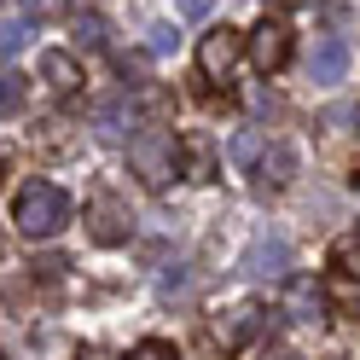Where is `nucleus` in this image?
I'll return each instance as SVG.
<instances>
[{
  "instance_id": "nucleus-1",
  "label": "nucleus",
  "mask_w": 360,
  "mask_h": 360,
  "mask_svg": "<svg viewBox=\"0 0 360 360\" xmlns=\"http://www.w3.org/2000/svg\"><path fill=\"white\" fill-rule=\"evenodd\" d=\"M64 221H70V198H64L53 180H30V186H18L12 227L24 233V238H53V233H64Z\"/></svg>"
},
{
  "instance_id": "nucleus-2",
  "label": "nucleus",
  "mask_w": 360,
  "mask_h": 360,
  "mask_svg": "<svg viewBox=\"0 0 360 360\" xmlns=\"http://www.w3.org/2000/svg\"><path fill=\"white\" fill-rule=\"evenodd\" d=\"M128 163H134V174H140L151 192H163L169 180H180V140L169 128H140L128 140Z\"/></svg>"
},
{
  "instance_id": "nucleus-3",
  "label": "nucleus",
  "mask_w": 360,
  "mask_h": 360,
  "mask_svg": "<svg viewBox=\"0 0 360 360\" xmlns=\"http://www.w3.org/2000/svg\"><path fill=\"white\" fill-rule=\"evenodd\" d=\"M262 331H267V308L262 302H233V308L210 314V326H204L210 349H221V354H244Z\"/></svg>"
},
{
  "instance_id": "nucleus-4",
  "label": "nucleus",
  "mask_w": 360,
  "mask_h": 360,
  "mask_svg": "<svg viewBox=\"0 0 360 360\" xmlns=\"http://www.w3.org/2000/svg\"><path fill=\"white\" fill-rule=\"evenodd\" d=\"M238 53H244V35L227 30V24H215L204 41H198V70H204L210 82H227L233 64H238Z\"/></svg>"
},
{
  "instance_id": "nucleus-5",
  "label": "nucleus",
  "mask_w": 360,
  "mask_h": 360,
  "mask_svg": "<svg viewBox=\"0 0 360 360\" xmlns=\"http://www.w3.org/2000/svg\"><path fill=\"white\" fill-rule=\"evenodd\" d=\"M87 233H94L99 244H122L134 233V215H128V204L117 192H94L87 198Z\"/></svg>"
},
{
  "instance_id": "nucleus-6",
  "label": "nucleus",
  "mask_w": 360,
  "mask_h": 360,
  "mask_svg": "<svg viewBox=\"0 0 360 360\" xmlns=\"http://www.w3.org/2000/svg\"><path fill=\"white\" fill-rule=\"evenodd\" d=\"M244 47H250L262 76H274V70H285V58H290V30L279 24V18H262V24L244 35Z\"/></svg>"
},
{
  "instance_id": "nucleus-7",
  "label": "nucleus",
  "mask_w": 360,
  "mask_h": 360,
  "mask_svg": "<svg viewBox=\"0 0 360 360\" xmlns=\"http://www.w3.org/2000/svg\"><path fill=\"white\" fill-rule=\"evenodd\" d=\"M343 70H349V41H343V35L314 41V53H308V76L331 87V82H343Z\"/></svg>"
},
{
  "instance_id": "nucleus-8",
  "label": "nucleus",
  "mask_w": 360,
  "mask_h": 360,
  "mask_svg": "<svg viewBox=\"0 0 360 360\" xmlns=\"http://www.w3.org/2000/svg\"><path fill=\"white\" fill-rule=\"evenodd\" d=\"M256 174H262V186H285V180L297 174V146H285V140L262 146V157H256Z\"/></svg>"
},
{
  "instance_id": "nucleus-9",
  "label": "nucleus",
  "mask_w": 360,
  "mask_h": 360,
  "mask_svg": "<svg viewBox=\"0 0 360 360\" xmlns=\"http://www.w3.org/2000/svg\"><path fill=\"white\" fill-rule=\"evenodd\" d=\"M285 262H290V244H285L279 233L250 244V274H256V279H279V274H285Z\"/></svg>"
},
{
  "instance_id": "nucleus-10",
  "label": "nucleus",
  "mask_w": 360,
  "mask_h": 360,
  "mask_svg": "<svg viewBox=\"0 0 360 360\" xmlns=\"http://www.w3.org/2000/svg\"><path fill=\"white\" fill-rule=\"evenodd\" d=\"M41 82H47L53 87V94H76V87H82V70H76V58L70 53H41Z\"/></svg>"
},
{
  "instance_id": "nucleus-11",
  "label": "nucleus",
  "mask_w": 360,
  "mask_h": 360,
  "mask_svg": "<svg viewBox=\"0 0 360 360\" xmlns=\"http://www.w3.org/2000/svg\"><path fill=\"white\" fill-rule=\"evenodd\" d=\"M285 308L297 314V320H320V314H326L331 302H326V290L314 285V279H290V290H285Z\"/></svg>"
},
{
  "instance_id": "nucleus-12",
  "label": "nucleus",
  "mask_w": 360,
  "mask_h": 360,
  "mask_svg": "<svg viewBox=\"0 0 360 360\" xmlns=\"http://www.w3.org/2000/svg\"><path fill=\"white\" fill-rule=\"evenodd\" d=\"M331 267L337 274H349V279H360V233H343L331 244Z\"/></svg>"
},
{
  "instance_id": "nucleus-13",
  "label": "nucleus",
  "mask_w": 360,
  "mask_h": 360,
  "mask_svg": "<svg viewBox=\"0 0 360 360\" xmlns=\"http://www.w3.org/2000/svg\"><path fill=\"white\" fill-rule=\"evenodd\" d=\"M76 47H82V53H99V47H105V18H99V12H82V18H76Z\"/></svg>"
},
{
  "instance_id": "nucleus-14",
  "label": "nucleus",
  "mask_w": 360,
  "mask_h": 360,
  "mask_svg": "<svg viewBox=\"0 0 360 360\" xmlns=\"http://www.w3.org/2000/svg\"><path fill=\"white\" fill-rule=\"evenodd\" d=\"M24 18L30 24H58V18H70V0H24Z\"/></svg>"
},
{
  "instance_id": "nucleus-15",
  "label": "nucleus",
  "mask_w": 360,
  "mask_h": 360,
  "mask_svg": "<svg viewBox=\"0 0 360 360\" xmlns=\"http://www.w3.org/2000/svg\"><path fill=\"white\" fill-rule=\"evenodd\" d=\"M24 99H30V82L24 76H0V117L24 110Z\"/></svg>"
},
{
  "instance_id": "nucleus-16",
  "label": "nucleus",
  "mask_w": 360,
  "mask_h": 360,
  "mask_svg": "<svg viewBox=\"0 0 360 360\" xmlns=\"http://www.w3.org/2000/svg\"><path fill=\"white\" fill-rule=\"evenodd\" d=\"M128 360H180V354H174V343H163V337H146V343L128 349Z\"/></svg>"
},
{
  "instance_id": "nucleus-17",
  "label": "nucleus",
  "mask_w": 360,
  "mask_h": 360,
  "mask_svg": "<svg viewBox=\"0 0 360 360\" xmlns=\"http://www.w3.org/2000/svg\"><path fill=\"white\" fill-rule=\"evenodd\" d=\"M24 53V24H0V58H18Z\"/></svg>"
},
{
  "instance_id": "nucleus-18",
  "label": "nucleus",
  "mask_w": 360,
  "mask_h": 360,
  "mask_svg": "<svg viewBox=\"0 0 360 360\" xmlns=\"http://www.w3.org/2000/svg\"><path fill=\"white\" fill-rule=\"evenodd\" d=\"M122 117H128L122 99H105V105H99V128H105V134H122Z\"/></svg>"
},
{
  "instance_id": "nucleus-19",
  "label": "nucleus",
  "mask_w": 360,
  "mask_h": 360,
  "mask_svg": "<svg viewBox=\"0 0 360 360\" xmlns=\"http://www.w3.org/2000/svg\"><path fill=\"white\" fill-rule=\"evenodd\" d=\"M233 157H238V163H250V157H262V140H256V134H238V140H233Z\"/></svg>"
},
{
  "instance_id": "nucleus-20",
  "label": "nucleus",
  "mask_w": 360,
  "mask_h": 360,
  "mask_svg": "<svg viewBox=\"0 0 360 360\" xmlns=\"http://www.w3.org/2000/svg\"><path fill=\"white\" fill-rule=\"evenodd\" d=\"M169 47H174V30L157 24V30H151V53H169Z\"/></svg>"
},
{
  "instance_id": "nucleus-21",
  "label": "nucleus",
  "mask_w": 360,
  "mask_h": 360,
  "mask_svg": "<svg viewBox=\"0 0 360 360\" xmlns=\"http://www.w3.org/2000/svg\"><path fill=\"white\" fill-rule=\"evenodd\" d=\"M174 6H180V18H204V12L215 6V0H174Z\"/></svg>"
},
{
  "instance_id": "nucleus-22",
  "label": "nucleus",
  "mask_w": 360,
  "mask_h": 360,
  "mask_svg": "<svg viewBox=\"0 0 360 360\" xmlns=\"http://www.w3.org/2000/svg\"><path fill=\"white\" fill-rule=\"evenodd\" d=\"M267 360H290V354H279V349H274V354H267Z\"/></svg>"
}]
</instances>
